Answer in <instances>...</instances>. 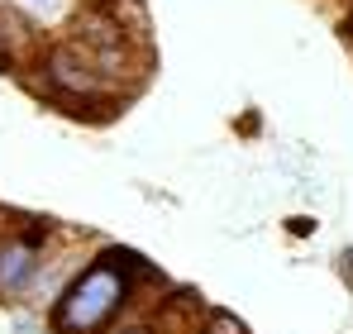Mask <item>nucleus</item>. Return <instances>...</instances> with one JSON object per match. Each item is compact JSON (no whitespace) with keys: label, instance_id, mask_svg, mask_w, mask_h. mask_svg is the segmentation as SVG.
Returning <instances> with one entry per match:
<instances>
[{"label":"nucleus","instance_id":"7","mask_svg":"<svg viewBox=\"0 0 353 334\" xmlns=\"http://www.w3.org/2000/svg\"><path fill=\"white\" fill-rule=\"evenodd\" d=\"M339 268H344V277H349V286H353V248L339 253Z\"/></svg>","mask_w":353,"mask_h":334},{"label":"nucleus","instance_id":"9","mask_svg":"<svg viewBox=\"0 0 353 334\" xmlns=\"http://www.w3.org/2000/svg\"><path fill=\"white\" fill-rule=\"evenodd\" d=\"M344 29H349V34H353V10H349V24H344Z\"/></svg>","mask_w":353,"mask_h":334},{"label":"nucleus","instance_id":"2","mask_svg":"<svg viewBox=\"0 0 353 334\" xmlns=\"http://www.w3.org/2000/svg\"><path fill=\"white\" fill-rule=\"evenodd\" d=\"M67 43L86 57L91 67H101L110 81H119V86H134V77L143 72L139 67V43L119 29L101 5H86V10L72 14V39Z\"/></svg>","mask_w":353,"mask_h":334},{"label":"nucleus","instance_id":"8","mask_svg":"<svg viewBox=\"0 0 353 334\" xmlns=\"http://www.w3.org/2000/svg\"><path fill=\"white\" fill-rule=\"evenodd\" d=\"M24 5H29V10H43V14H48V10H58L62 0H24Z\"/></svg>","mask_w":353,"mask_h":334},{"label":"nucleus","instance_id":"1","mask_svg":"<svg viewBox=\"0 0 353 334\" xmlns=\"http://www.w3.org/2000/svg\"><path fill=\"white\" fill-rule=\"evenodd\" d=\"M143 268L148 263L139 253L91 258L58 291V301L48 311V330L53 334H110V330H119V315L134 301V273H143Z\"/></svg>","mask_w":353,"mask_h":334},{"label":"nucleus","instance_id":"4","mask_svg":"<svg viewBox=\"0 0 353 334\" xmlns=\"http://www.w3.org/2000/svg\"><path fill=\"white\" fill-rule=\"evenodd\" d=\"M39 244H43V229L0 239V301H19L39 286V277H43V248Z\"/></svg>","mask_w":353,"mask_h":334},{"label":"nucleus","instance_id":"6","mask_svg":"<svg viewBox=\"0 0 353 334\" xmlns=\"http://www.w3.org/2000/svg\"><path fill=\"white\" fill-rule=\"evenodd\" d=\"M110 334H158V325H153V320H139V325H119V330H110Z\"/></svg>","mask_w":353,"mask_h":334},{"label":"nucleus","instance_id":"3","mask_svg":"<svg viewBox=\"0 0 353 334\" xmlns=\"http://www.w3.org/2000/svg\"><path fill=\"white\" fill-rule=\"evenodd\" d=\"M43 81L53 86V101H62L67 110H77V106H115L119 110L124 96H129V86L110 81L101 67H91L72 43H58V48L43 53Z\"/></svg>","mask_w":353,"mask_h":334},{"label":"nucleus","instance_id":"5","mask_svg":"<svg viewBox=\"0 0 353 334\" xmlns=\"http://www.w3.org/2000/svg\"><path fill=\"white\" fill-rule=\"evenodd\" d=\"M196 334H248V325L239 320L234 311H220V306H201V325Z\"/></svg>","mask_w":353,"mask_h":334}]
</instances>
